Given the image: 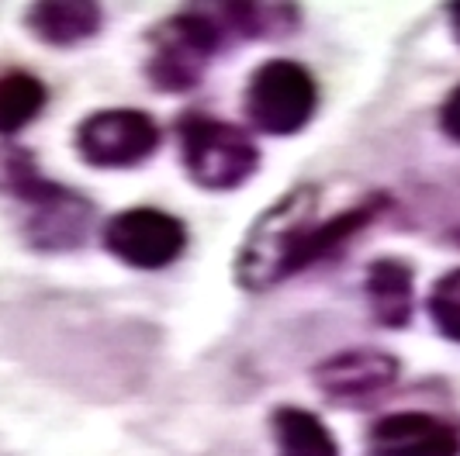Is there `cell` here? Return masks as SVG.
Returning a JSON list of instances; mask_svg holds the SVG:
<instances>
[{"label": "cell", "instance_id": "7a4b0ae2", "mask_svg": "<svg viewBox=\"0 0 460 456\" xmlns=\"http://www.w3.org/2000/svg\"><path fill=\"white\" fill-rule=\"evenodd\" d=\"M181 166L187 180L208 194H229L256 177L260 170V145L253 136L226 118L205 111H187L173 125Z\"/></svg>", "mask_w": 460, "mask_h": 456}, {"label": "cell", "instance_id": "2e32d148", "mask_svg": "<svg viewBox=\"0 0 460 456\" xmlns=\"http://www.w3.org/2000/svg\"><path fill=\"white\" fill-rule=\"evenodd\" d=\"M426 311L439 336L460 346V267L437 276V284L429 287V297H426Z\"/></svg>", "mask_w": 460, "mask_h": 456}, {"label": "cell", "instance_id": "3957f363", "mask_svg": "<svg viewBox=\"0 0 460 456\" xmlns=\"http://www.w3.org/2000/svg\"><path fill=\"white\" fill-rule=\"evenodd\" d=\"M229 31L215 11H177L149 31L146 80L160 93H187L205 80L208 66L226 48Z\"/></svg>", "mask_w": 460, "mask_h": 456}, {"label": "cell", "instance_id": "7c38bea8", "mask_svg": "<svg viewBox=\"0 0 460 456\" xmlns=\"http://www.w3.org/2000/svg\"><path fill=\"white\" fill-rule=\"evenodd\" d=\"M270 435L277 456H343L332 429L301 405H277L270 411Z\"/></svg>", "mask_w": 460, "mask_h": 456}, {"label": "cell", "instance_id": "8fae6325", "mask_svg": "<svg viewBox=\"0 0 460 456\" xmlns=\"http://www.w3.org/2000/svg\"><path fill=\"white\" fill-rule=\"evenodd\" d=\"M24 28L31 39L52 48H76L101 35L104 28V11L91 0H49V4H31L24 11Z\"/></svg>", "mask_w": 460, "mask_h": 456}, {"label": "cell", "instance_id": "e0dca14e", "mask_svg": "<svg viewBox=\"0 0 460 456\" xmlns=\"http://www.w3.org/2000/svg\"><path fill=\"white\" fill-rule=\"evenodd\" d=\"M437 125L454 145H460V83L443 97V104H439L437 111Z\"/></svg>", "mask_w": 460, "mask_h": 456}, {"label": "cell", "instance_id": "5b68a950", "mask_svg": "<svg viewBox=\"0 0 460 456\" xmlns=\"http://www.w3.org/2000/svg\"><path fill=\"white\" fill-rule=\"evenodd\" d=\"M187 242H190V235H187L184 218L153 205L115 211L101 225L104 252L118 259L121 267L142 270V274H156V270L173 267L187 252Z\"/></svg>", "mask_w": 460, "mask_h": 456}, {"label": "cell", "instance_id": "8992f818", "mask_svg": "<svg viewBox=\"0 0 460 456\" xmlns=\"http://www.w3.org/2000/svg\"><path fill=\"white\" fill-rule=\"evenodd\" d=\"M163 145V128L142 108L91 111L73 128V149L93 170H136Z\"/></svg>", "mask_w": 460, "mask_h": 456}, {"label": "cell", "instance_id": "5bb4252c", "mask_svg": "<svg viewBox=\"0 0 460 456\" xmlns=\"http://www.w3.org/2000/svg\"><path fill=\"white\" fill-rule=\"evenodd\" d=\"M56 190H59V180L42 173L31 149H24L22 142L0 138V197H11L28 211L52 197Z\"/></svg>", "mask_w": 460, "mask_h": 456}, {"label": "cell", "instance_id": "4fadbf2b", "mask_svg": "<svg viewBox=\"0 0 460 456\" xmlns=\"http://www.w3.org/2000/svg\"><path fill=\"white\" fill-rule=\"evenodd\" d=\"M215 14L229 31V39H239V42L288 39L301 24V11L291 4H218Z\"/></svg>", "mask_w": 460, "mask_h": 456}, {"label": "cell", "instance_id": "9a60e30c", "mask_svg": "<svg viewBox=\"0 0 460 456\" xmlns=\"http://www.w3.org/2000/svg\"><path fill=\"white\" fill-rule=\"evenodd\" d=\"M49 104V87L28 69H4L0 73V138H14Z\"/></svg>", "mask_w": 460, "mask_h": 456}, {"label": "cell", "instance_id": "6da1fadb", "mask_svg": "<svg viewBox=\"0 0 460 456\" xmlns=\"http://www.w3.org/2000/svg\"><path fill=\"white\" fill-rule=\"evenodd\" d=\"M319 207H323L319 183H298L284 190L270 207H263L253 225L246 228L243 242L235 246V263H232L235 287L263 294L280 287L284 280L312 270L315 263H325L392 207V194L385 190L360 194L353 205L325 218H319Z\"/></svg>", "mask_w": 460, "mask_h": 456}, {"label": "cell", "instance_id": "30bf717a", "mask_svg": "<svg viewBox=\"0 0 460 456\" xmlns=\"http://www.w3.org/2000/svg\"><path fill=\"white\" fill-rule=\"evenodd\" d=\"M370 319L381 329H405L415 315V270L402 256H377L364 270Z\"/></svg>", "mask_w": 460, "mask_h": 456}, {"label": "cell", "instance_id": "52a82bcc", "mask_svg": "<svg viewBox=\"0 0 460 456\" xmlns=\"http://www.w3.org/2000/svg\"><path fill=\"white\" fill-rule=\"evenodd\" d=\"M312 381L323 390L325 401L357 408V405H367L374 398L388 394L402 381V360L377 346L340 349L312 366Z\"/></svg>", "mask_w": 460, "mask_h": 456}, {"label": "cell", "instance_id": "ac0fdd59", "mask_svg": "<svg viewBox=\"0 0 460 456\" xmlns=\"http://www.w3.org/2000/svg\"><path fill=\"white\" fill-rule=\"evenodd\" d=\"M447 22H450V31H454V39L460 42V4H450V7H447Z\"/></svg>", "mask_w": 460, "mask_h": 456}, {"label": "cell", "instance_id": "9c48e42d", "mask_svg": "<svg viewBox=\"0 0 460 456\" xmlns=\"http://www.w3.org/2000/svg\"><path fill=\"white\" fill-rule=\"evenodd\" d=\"M97 207L73 187H59L42 205L28 207L22 222L24 242L35 252H73L91 239Z\"/></svg>", "mask_w": 460, "mask_h": 456}, {"label": "cell", "instance_id": "277c9868", "mask_svg": "<svg viewBox=\"0 0 460 456\" xmlns=\"http://www.w3.org/2000/svg\"><path fill=\"white\" fill-rule=\"evenodd\" d=\"M243 114L263 136H298L319 114V80L298 59H267L246 80Z\"/></svg>", "mask_w": 460, "mask_h": 456}, {"label": "cell", "instance_id": "ba28073f", "mask_svg": "<svg viewBox=\"0 0 460 456\" xmlns=\"http://www.w3.org/2000/svg\"><path fill=\"white\" fill-rule=\"evenodd\" d=\"M367 456H460V429L433 411H388L364 433Z\"/></svg>", "mask_w": 460, "mask_h": 456}]
</instances>
